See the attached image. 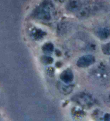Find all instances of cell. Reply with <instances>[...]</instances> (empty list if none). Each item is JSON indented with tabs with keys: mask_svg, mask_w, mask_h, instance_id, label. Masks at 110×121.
Instances as JSON below:
<instances>
[{
	"mask_svg": "<svg viewBox=\"0 0 110 121\" xmlns=\"http://www.w3.org/2000/svg\"><path fill=\"white\" fill-rule=\"evenodd\" d=\"M42 50L45 54H50L52 53L54 50V46L50 42L46 43L42 46Z\"/></svg>",
	"mask_w": 110,
	"mask_h": 121,
	"instance_id": "6",
	"label": "cell"
},
{
	"mask_svg": "<svg viewBox=\"0 0 110 121\" xmlns=\"http://www.w3.org/2000/svg\"><path fill=\"white\" fill-rule=\"evenodd\" d=\"M37 15L39 18L45 20L50 19V17L49 11L47 9H45L44 8L38 10Z\"/></svg>",
	"mask_w": 110,
	"mask_h": 121,
	"instance_id": "5",
	"label": "cell"
},
{
	"mask_svg": "<svg viewBox=\"0 0 110 121\" xmlns=\"http://www.w3.org/2000/svg\"><path fill=\"white\" fill-rule=\"evenodd\" d=\"M97 34L100 39L105 40L110 37V30L107 27L101 28L98 30Z\"/></svg>",
	"mask_w": 110,
	"mask_h": 121,
	"instance_id": "3",
	"label": "cell"
},
{
	"mask_svg": "<svg viewBox=\"0 0 110 121\" xmlns=\"http://www.w3.org/2000/svg\"><path fill=\"white\" fill-rule=\"evenodd\" d=\"M102 52L105 55H110V42L103 46Z\"/></svg>",
	"mask_w": 110,
	"mask_h": 121,
	"instance_id": "9",
	"label": "cell"
},
{
	"mask_svg": "<svg viewBox=\"0 0 110 121\" xmlns=\"http://www.w3.org/2000/svg\"></svg>",
	"mask_w": 110,
	"mask_h": 121,
	"instance_id": "11",
	"label": "cell"
},
{
	"mask_svg": "<svg viewBox=\"0 0 110 121\" xmlns=\"http://www.w3.org/2000/svg\"><path fill=\"white\" fill-rule=\"evenodd\" d=\"M41 61L44 64H50L53 62V59L48 56H43L41 58Z\"/></svg>",
	"mask_w": 110,
	"mask_h": 121,
	"instance_id": "8",
	"label": "cell"
},
{
	"mask_svg": "<svg viewBox=\"0 0 110 121\" xmlns=\"http://www.w3.org/2000/svg\"><path fill=\"white\" fill-rule=\"evenodd\" d=\"M81 4L76 0H71L67 4V9L68 10L74 12L76 11L80 8Z\"/></svg>",
	"mask_w": 110,
	"mask_h": 121,
	"instance_id": "4",
	"label": "cell"
},
{
	"mask_svg": "<svg viewBox=\"0 0 110 121\" xmlns=\"http://www.w3.org/2000/svg\"><path fill=\"white\" fill-rule=\"evenodd\" d=\"M45 33H44L43 31H42L41 30L37 29L36 30H34L32 33V35H33V38L35 39L38 40L39 39H41L42 37H44Z\"/></svg>",
	"mask_w": 110,
	"mask_h": 121,
	"instance_id": "7",
	"label": "cell"
},
{
	"mask_svg": "<svg viewBox=\"0 0 110 121\" xmlns=\"http://www.w3.org/2000/svg\"><path fill=\"white\" fill-rule=\"evenodd\" d=\"M60 79L66 84L70 83L74 79V75H73V72L69 69H67L63 71L60 74Z\"/></svg>",
	"mask_w": 110,
	"mask_h": 121,
	"instance_id": "2",
	"label": "cell"
},
{
	"mask_svg": "<svg viewBox=\"0 0 110 121\" xmlns=\"http://www.w3.org/2000/svg\"><path fill=\"white\" fill-rule=\"evenodd\" d=\"M105 121H110V114H106L104 116Z\"/></svg>",
	"mask_w": 110,
	"mask_h": 121,
	"instance_id": "10",
	"label": "cell"
},
{
	"mask_svg": "<svg viewBox=\"0 0 110 121\" xmlns=\"http://www.w3.org/2000/svg\"><path fill=\"white\" fill-rule=\"evenodd\" d=\"M95 62V57L91 55H84L79 58L77 65L80 68H87L92 65Z\"/></svg>",
	"mask_w": 110,
	"mask_h": 121,
	"instance_id": "1",
	"label": "cell"
}]
</instances>
